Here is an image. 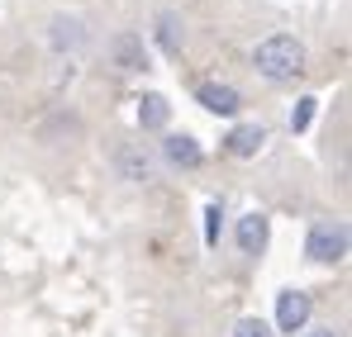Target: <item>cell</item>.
Segmentation results:
<instances>
[{"label":"cell","instance_id":"obj_3","mask_svg":"<svg viewBox=\"0 0 352 337\" xmlns=\"http://www.w3.org/2000/svg\"><path fill=\"white\" fill-rule=\"evenodd\" d=\"M86 43H91V29H86L81 14H53V19H48V48H53L58 57L81 53Z\"/></svg>","mask_w":352,"mask_h":337},{"label":"cell","instance_id":"obj_16","mask_svg":"<svg viewBox=\"0 0 352 337\" xmlns=\"http://www.w3.org/2000/svg\"><path fill=\"white\" fill-rule=\"evenodd\" d=\"M305 337H338V333H333V328H309Z\"/></svg>","mask_w":352,"mask_h":337},{"label":"cell","instance_id":"obj_1","mask_svg":"<svg viewBox=\"0 0 352 337\" xmlns=\"http://www.w3.org/2000/svg\"><path fill=\"white\" fill-rule=\"evenodd\" d=\"M252 67H257L262 81L286 86V81H295V76L305 71V43L291 38V34H272V38H262V43L252 48Z\"/></svg>","mask_w":352,"mask_h":337},{"label":"cell","instance_id":"obj_12","mask_svg":"<svg viewBox=\"0 0 352 337\" xmlns=\"http://www.w3.org/2000/svg\"><path fill=\"white\" fill-rule=\"evenodd\" d=\"M157 43H162L167 53H181V43H186V29H181V19H176L172 10L157 14Z\"/></svg>","mask_w":352,"mask_h":337},{"label":"cell","instance_id":"obj_15","mask_svg":"<svg viewBox=\"0 0 352 337\" xmlns=\"http://www.w3.org/2000/svg\"><path fill=\"white\" fill-rule=\"evenodd\" d=\"M219 219H224V214H219V205H210V209H205V242H210V247L219 242Z\"/></svg>","mask_w":352,"mask_h":337},{"label":"cell","instance_id":"obj_6","mask_svg":"<svg viewBox=\"0 0 352 337\" xmlns=\"http://www.w3.org/2000/svg\"><path fill=\"white\" fill-rule=\"evenodd\" d=\"M234 237H238V252H243V257H262V252H267V237H272V219L252 209V214L238 219Z\"/></svg>","mask_w":352,"mask_h":337},{"label":"cell","instance_id":"obj_13","mask_svg":"<svg viewBox=\"0 0 352 337\" xmlns=\"http://www.w3.org/2000/svg\"><path fill=\"white\" fill-rule=\"evenodd\" d=\"M314 110H319V100H314V95H305V100L295 105V114H291V133H305V128H309V119H314Z\"/></svg>","mask_w":352,"mask_h":337},{"label":"cell","instance_id":"obj_11","mask_svg":"<svg viewBox=\"0 0 352 337\" xmlns=\"http://www.w3.org/2000/svg\"><path fill=\"white\" fill-rule=\"evenodd\" d=\"M167 119H172L167 95H143V100H138V124H143V128H167Z\"/></svg>","mask_w":352,"mask_h":337},{"label":"cell","instance_id":"obj_14","mask_svg":"<svg viewBox=\"0 0 352 337\" xmlns=\"http://www.w3.org/2000/svg\"><path fill=\"white\" fill-rule=\"evenodd\" d=\"M234 337H276V333H272V323H262V318H243L234 328Z\"/></svg>","mask_w":352,"mask_h":337},{"label":"cell","instance_id":"obj_8","mask_svg":"<svg viewBox=\"0 0 352 337\" xmlns=\"http://www.w3.org/2000/svg\"><path fill=\"white\" fill-rule=\"evenodd\" d=\"M195 100H200L210 114H224V119L243 110V95H238L234 86H224V81H205V86L195 91Z\"/></svg>","mask_w":352,"mask_h":337},{"label":"cell","instance_id":"obj_10","mask_svg":"<svg viewBox=\"0 0 352 337\" xmlns=\"http://www.w3.org/2000/svg\"><path fill=\"white\" fill-rule=\"evenodd\" d=\"M115 57H119L124 71H143V67H148V57H143V38H138V34H119V38H115Z\"/></svg>","mask_w":352,"mask_h":337},{"label":"cell","instance_id":"obj_7","mask_svg":"<svg viewBox=\"0 0 352 337\" xmlns=\"http://www.w3.org/2000/svg\"><path fill=\"white\" fill-rule=\"evenodd\" d=\"M162 157L181 171H195L205 162V152H200V143H195L190 133H167V138H162Z\"/></svg>","mask_w":352,"mask_h":337},{"label":"cell","instance_id":"obj_2","mask_svg":"<svg viewBox=\"0 0 352 337\" xmlns=\"http://www.w3.org/2000/svg\"><path fill=\"white\" fill-rule=\"evenodd\" d=\"M305 257L319 266H333L348 257V224L343 219H314L309 237H305Z\"/></svg>","mask_w":352,"mask_h":337},{"label":"cell","instance_id":"obj_5","mask_svg":"<svg viewBox=\"0 0 352 337\" xmlns=\"http://www.w3.org/2000/svg\"><path fill=\"white\" fill-rule=\"evenodd\" d=\"M309 314H314V299L305 294V290H281L276 294V328L281 333H305V323H309Z\"/></svg>","mask_w":352,"mask_h":337},{"label":"cell","instance_id":"obj_9","mask_svg":"<svg viewBox=\"0 0 352 337\" xmlns=\"http://www.w3.org/2000/svg\"><path fill=\"white\" fill-rule=\"evenodd\" d=\"M224 143H229V152H234V157H257V152H262V143H267V128H262V124H238Z\"/></svg>","mask_w":352,"mask_h":337},{"label":"cell","instance_id":"obj_4","mask_svg":"<svg viewBox=\"0 0 352 337\" xmlns=\"http://www.w3.org/2000/svg\"><path fill=\"white\" fill-rule=\"evenodd\" d=\"M115 171H119V181H129V185H148L153 171H157V162H153V152H148L143 143H119L115 148Z\"/></svg>","mask_w":352,"mask_h":337}]
</instances>
